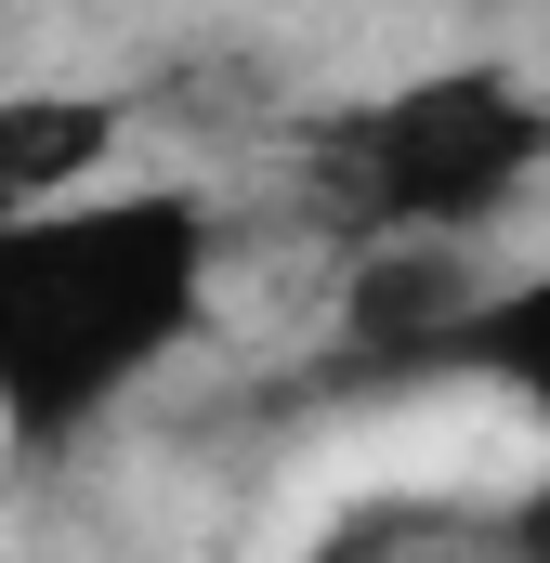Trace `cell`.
Returning <instances> with one entry per match:
<instances>
[{"instance_id":"7a4b0ae2","label":"cell","mask_w":550,"mask_h":563,"mask_svg":"<svg viewBox=\"0 0 550 563\" xmlns=\"http://www.w3.org/2000/svg\"><path fill=\"white\" fill-rule=\"evenodd\" d=\"M315 210H341L367 250H472L525 184L550 170V92L512 66H446L381 106H328L301 132Z\"/></svg>"},{"instance_id":"5b68a950","label":"cell","mask_w":550,"mask_h":563,"mask_svg":"<svg viewBox=\"0 0 550 563\" xmlns=\"http://www.w3.org/2000/svg\"><path fill=\"white\" fill-rule=\"evenodd\" d=\"M459 380H485V394H512L525 420L550 432V263L538 276H498V301L459 328V354H446Z\"/></svg>"},{"instance_id":"6da1fadb","label":"cell","mask_w":550,"mask_h":563,"mask_svg":"<svg viewBox=\"0 0 550 563\" xmlns=\"http://www.w3.org/2000/svg\"><path fill=\"white\" fill-rule=\"evenodd\" d=\"M223 223L184 184H106L79 210L0 223V432L26 459L106 432L119 394H144L197 314H210Z\"/></svg>"},{"instance_id":"3957f363","label":"cell","mask_w":550,"mask_h":563,"mask_svg":"<svg viewBox=\"0 0 550 563\" xmlns=\"http://www.w3.org/2000/svg\"><path fill=\"white\" fill-rule=\"evenodd\" d=\"M485 301H498V263L485 250H354V276H341V354L381 367V380L446 367Z\"/></svg>"},{"instance_id":"8992f818","label":"cell","mask_w":550,"mask_h":563,"mask_svg":"<svg viewBox=\"0 0 550 563\" xmlns=\"http://www.w3.org/2000/svg\"><path fill=\"white\" fill-rule=\"evenodd\" d=\"M498 563H550V485H525V498L498 511Z\"/></svg>"},{"instance_id":"277c9868","label":"cell","mask_w":550,"mask_h":563,"mask_svg":"<svg viewBox=\"0 0 550 563\" xmlns=\"http://www.w3.org/2000/svg\"><path fill=\"white\" fill-rule=\"evenodd\" d=\"M119 92H0V223L13 210H79L106 197V157H119Z\"/></svg>"}]
</instances>
